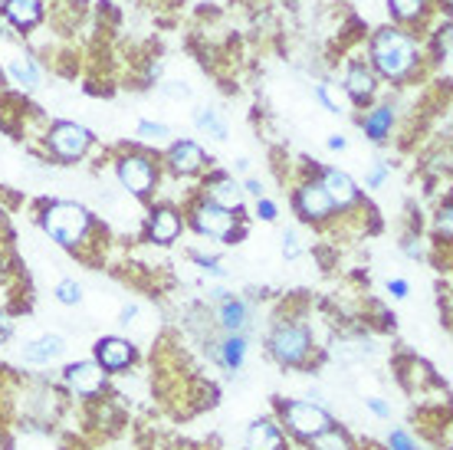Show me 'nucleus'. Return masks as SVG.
Masks as SVG:
<instances>
[{
	"mask_svg": "<svg viewBox=\"0 0 453 450\" xmlns=\"http://www.w3.org/2000/svg\"><path fill=\"white\" fill-rule=\"evenodd\" d=\"M276 411H280V424L296 440H303V444L335 424L329 411L322 405H316V401H276Z\"/></svg>",
	"mask_w": 453,
	"mask_h": 450,
	"instance_id": "nucleus-6",
	"label": "nucleus"
},
{
	"mask_svg": "<svg viewBox=\"0 0 453 450\" xmlns=\"http://www.w3.org/2000/svg\"><path fill=\"white\" fill-rule=\"evenodd\" d=\"M135 315H138V306L135 303L125 306V309H122V319H119V322H122V326H128V322H135Z\"/></svg>",
	"mask_w": 453,
	"mask_h": 450,
	"instance_id": "nucleus-39",
	"label": "nucleus"
},
{
	"mask_svg": "<svg viewBox=\"0 0 453 450\" xmlns=\"http://www.w3.org/2000/svg\"><path fill=\"white\" fill-rule=\"evenodd\" d=\"M194 125H197L201 132H207L214 142H224V138H226V122L220 119V112H217V109H207V105H204V109H197V112H194Z\"/></svg>",
	"mask_w": 453,
	"mask_h": 450,
	"instance_id": "nucleus-24",
	"label": "nucleus"
},
{
	"mask_svg": "<svg viewBox=\"0 0 453 450\" xmlns=\"http://www.w3.org/2000/svg\"><path fill=\"white\" fill-rule=\"evenodd\" d=\"M201 198L217 204V207H224V211L243 214V188H240L230 175H224V171H217V175L204 178V184H201Z\"/></svg>",
	"mask_w": 453,
	"mask_h": 450,
	"instance_id": "nucleus-13",
	"label": "nucleus"
},
{
	"mask_svg": "<svg viewBox=\"0 0 453 450\" xmlns=\"http://www.w3.org/2000/svg\"><path fill=\"white\" fill-rule=\"evenodd\" d=\"M397 23H418L427 13V0H388Z\"/></svg>",
	"mask_w": 453,
	"mask_h": 450,
	"instance_id": "nucleus-25",
	"label": "nucleus"
},
{
	"mask_svg": "<svg viewBox=\"0 0 453 450\" xmlns=\"http://www.w3.org/2000/svg\"><path fill=\"white\" fill-rule=\"evenodd\" d=\"M388 450H420L418 440L411 438L404 428H395L391 434H388Z\"/></svg>",
	"mask_w": 453,
	"mask_h": 450,
	"instance_id": "nucleus-29",
	"label": "nucleus"
},
{
	"mask_svg": "<svg viewBox=\"0 0 453 450\" xmlns=\"http://www.w3.org/2000/svg\"><path fill=\"white\" fill-rule=\"evenodd\" d=\"M345 145H349V142H345L342 136H332V138H329V148H332V151H342Z\"/></svg>",
	"mask_w": 453,
	"mask_h": 450,
	"instance_id": "nucleus-41",
	"label": "nucleus"
},
{
	"mask_svg": "<svg viewBox=\"0 0 453 450\" xmlns=\"http://www.w3.org/2000/svg\"><path fill=\"white\" fill-rule=\"evenodd\" d=\"M316 96L329 112H335V115L349 112V96H345V89H342L339 82H319Z\"/></svg>",
	"mask_w": 453,
	"mask_h": 450,
	"instance_id": "nucleus-23",
	"label": "nucleus"
},
{
	"mask_svg": "<svg viewBox=\"0 0 453 450\" xmlns=\"http://www.w3.org/2000/svg\"><path fill=\"white\" fill-rule=\"evenodd\" d=\"M243 191L253 194V198H263V181L260 178H250L247 184H243Z\"/></svg>",
	"mask_w": 453,
	"mask_h": 450,
	"instance_id": "nucleus-38",
	"label": "nucleus"
},
{
	"mask_svg": "<svg viewBox=\"0 0 453 450\" xmlns=\"http://www.w3.org/2000/svg\"><path fill=\"white\" fill-rule=\"evenodd\" d=\"M368 411H372L374 417H381V421L391 417V405H388L385 398H368Z\"/></svg>",
	"mask_w": 453,
	"mask_h": 450,
	"instance_id": "nucleus-36",
	"label": "nucleus"
},
{
	"mask_svg": "<svg viewBox=\"0 0 453 450\" xmlns=\"http://www.w3.org/2000/svg\"><path fill=\"white\" fill-rule=\"evenodd\" d=\"M388 293L395 296V299H404V296L411 293L408 280H401V276H395V280H388Z\"/></svg>",
	"mask_w": 453,
	"mask_h": 450,
	"instance_id": "nucleus-37",
	"label": "nucleus"
},
{
	"mask_svg": "<svg viewBox=\"0 0 453 450\" xmlns=\"http://www.w3.org/2000/svg\"><path fill=\"white\" fill-rule=\"evenodd\" d=\"M92 361H96L105 375H119L135 361V345L122 336H105L92 345Z\"/></svg>",
	"mask_w": 453,
	"mask_h": 450,
	"instance_id": "nucleus-10",
	"label": "nucleus"
},
{
	"mask_svg": "<svg viewBox=\"0 0 453 450\" xmlns=\"http://www.w3.org/2000/svg\"><path fill=\"white\" fill-rule=\"evenodd\" d=\"M63 352H66L63 336L46 332V336H40V338H34V342H27V345H23V361H27V365H50V361H57Z\"/></svg>",
	"mask_w": 453,
	"mask_h": 450,
	"instance_id": "nucleus-19",
	"label": "nucleus"
},
{
	"mask_svg": "<svg viewBox=\"0 0 453 450\" xmlns=\"http://www.w3.org/2000/svg\"><path fill=\"white\" fill-rule=\"evenodd\" d=\"M283 253L289 260H296L299 253H303V247H299V234H296V230H286L283 234Z\"/></svg>",
	"mask_w": 453,
	"mask_h": 450,
	"instance_id": "nucleus-33",
	"label": "nucleus"
},
{
	"mask_svg": "<svg viewBox=\"0 0 453 450\" xmlns=\"http://www.w3.org/2000/svg\"><path fill=\"white\" fill-rule=\"evenodd\" d=\"M293 207H296V214L312 227H326L339 217L329 201V194H326V188L319 184V178L299 181V188L293 191Z\"/></svg>",
	"mask_w": 453,
	"mask_h": 450,
	"instance_id": "nucleus-8",
	"label": "nucleus"
},
{
	"mask_svg": "<svg viewBox=\"0 0 453 450\" xmlns=\"http://www.w3.org/2000/svg\"><path fill=\"white\" fill-rule=\"evenodd\" d=\"M4 17L17 30H30L36 23H43V4L40 0H4Z\"/></svg>",
	"mask_w": 453,
	"mask_h": 450,
	"instance_id": "nucleus-21",
	"label": "nucleus"
},
{
	"mask_svg": "<svg viewBox=\"0 0 453 450\" xmlns=\"http://www.w3.org/2000/svg\"><path fill=\"white\" fill-rule=\"evenodd\" d=\"M191 227L201 237H211V240H220V244H240V237H247V221L243 214H234V211H224L217 204L197 198L191 204Z\"/></svg>",
	"mask_w": 453,
	"mask_h": 450,
	"instance_id": "nucleus-4",
	"label": "nucleus"
},
{
	"mask_svg": "<svg viewBox=\"0 0 453 450\" xmlns=\"http://www.w3.org/2000/svg\"><path fill=\"white\" fill-rule=\"evenodd\" d=\"M11 332H13V326H11V319L0 313V342H7L11 338Z\"/></svg>",
	"mask_w": 453,
	"mask_h": 450,
	"instance_id": "nucleus-40",
	"label": "nucleus"
},
{
	"mask_svg": "<svg viewBox=\"0 0 453 450\" xmlns=\"http://www.w3.org/2000/svg\"><path fill=\"white\" fill-rule=\"evenodd\" d=\"M368 59H372V73H378L388 82H408L418 76L424 53H420L418 36L401 30V27H385L372 36L368 46Z\"/></svg>",
	"mask_w": 453,
	"mask_h": 450,
	"instance_id": "nucleus-1",
	"label": "nucleus"
},
{
	"mask_svg": "<svg viewBox=\"0 0 453 450\" xmlns=\"http://www.w3.org/2000/svg\"><path fill=\"white\" fill-rule=\"evenodd\" d=\"M191 260H194V263H197V267H201L204 273H211V276H220V280L226 276V270L220 267V263H217L214 257H204V253H197V250H191Z\"/></svg>",
	"mask_w": 453,
	"mask_h": 450,
	"instance_id": "nucleus-31",
	"label": "nucleus"
},
{
	"mask_svg": "<svg viewBox=\"0 0 453 450\" xmlns=\"http://www.w3.org/2000/svg\"><path fill=\"white\" fill-rule=\"evenodd\" d=\"M11 76L17 86H23V89H34L36 82H40V76H36V66H34V59L30 57H13L11 59Z\"/></svg>",
	"mask_w": 453,
	"mask_h": 450,
	"instance_id": "nucleus-26",
	"label": "nucleus"
},
{
	"mask_svg": "<svg viewBox=\"0 0 453 450\" xmlns=\"http://www.w3.org/2000/svg\"><path fill=\"white\" fill-rule=\"evenodd\" d=\"M309 450H358L355 447V440H351V434L345 428H335L332 424L329 431H322V434H316L312 440H306Z\"/></svg>",
	"mask_w": 453,
	"mask_h": 450,
	"instance_id": "nucleus-22",
	"label": "nucleus"
},
{
	"mask_svg": "<svg viewBox=\"0 0 453 450\" xmlns=\"http://www.w3.org/2000/svg\"><path fill=\"white\" fill-rule=\"evenodd\" d=\"M395 109H391V102H381V105H372L368 112L362 115V128L365 136L372 138V142H388L391 138V128H395Z\"/></svg>",
	"mask_w": 453,
	"mask_h": 450,
	"instance_id": "nucleus-20",
	"label": "nucleus"
},
{
	"mask_svg": "<svg viewBox=\"0 0 453 450\" xmlns=\"http://www.w3.org/2000/svg\"><path fill=\"white\" fill-rule=\"evenodd\" d=\"M161 92L171 96V99H188V96H191V89H188L184 82H174V79H171V82H161Z\"/></svg>",
	"mask_w": 453,
	"mask_h": 450,
	"instance_id": "nucleus-34",
	"label": "nucleus"
},
{
	"mask_svg": "<svg viewBox=\"0 0 453 450\" xmlns=\"http://www.w3.org/2000/svg\"><path fill=\"white\" fill-rule=\"evenodd\" d=\"M40 224L59 247H69L82 253V247L89 244V237L96 234V217L89 207H82L76 201H46L40 211Z\"/></svg>",
	"mask_w": 453,
	"mask_h": 450,
	"instance_id": "nucleus-2",
	"label": "nucleus"
},
{
	"mask_svg": "<svg viewBox=\"0 0 453 450\" xmlns=\"http://www.w3.org/2000/svg\"><path fill=\"white\" fill-rule=\"evenodd\" d=\"M46 151L57 158V161H66V165H73V161H80L86 151L92 148V142H96V136H92L86 125H76V122H53L50 128H46Z\"/></svg>",
	"mask_w": 453,
	"mask_h": 450,
	"instance_id": "nucleus-7",
	"label": "nucleus"
},
{
	"mask_svg": "<svg viewBox=\"0 0 453 450\" xmlns=\"http://www.w3.org/2000/svg\"><path fill=\"white\" fill-rule=\"evenodd\" d=\"M266 349L283 369H306L316 355V336L299 319H280L266 336Z\"/></svg>",
	"mask_w": 453,
	"mask_h": 450,
	"instance_id": "nucleus-3",
	"label": "nucleus"
},
{
	"mask_svg": "<svg viewBox=\"0 0 453 450\" xmlns=\"http://www.w3.org/2000/svg\"><path fill=\"white\" fill-rule=\"evenodd\" d=\"M184 230V214L171 204H161V207H151L145 217V237L158 247H168L174 244Z\"/></svg>",
	"mask_w": 453,
	"mask_h": 450,
	"instance_id": "nucleus-12",
	"label": "nucleus"
},
{
	"mask_svg": "<svg viewBox=\"0 0 453 450\" xmlns=\"http://www.w3.org/2000/svg\"><path fill=\"white\" fill-rule=\"evenodd\" d=\"M257 217H260V221H266V224H270V221H276V204H273L270 198H257Z\"/></svg>",
	"mask_w": 453,
	"mask_h": 450,
	"instance_id": "nucleus-35",
	"label": "nucleus"
},
{
	"mask_svg": "<svg viewBox=\"0 0 453 450\" xmlns=\"http://www.w3.org/2000/svg\"><path fill=\"white\" fill-rule=\"evenodd\" d=\"M250 319H253V313H250V303L247 299H240V296H226V299H220L217 303V322H220V329L224 332H247Z\"/></svg>",
	"mask_w": 453,
	"mask_h": 450,
	"instance_id": "nucleus-18",
	"label": "nucleus"
},
{
	"mask_svg": "<svg viewBox=\"0 0 453 450\" xmlns=\"http://www.w3.org/2000/svg\"><path fill=\"white\" fill-rule=\"evenodd\" d=\"M342 89H345L349 102H355V105H365V102H372L374 92H378V79H374L372 66H368V63H351V66L345 69Z\"/></svg>",
	"mask_w": 453,
	"mask_h": 450,
	"instance_id": "nucleus-16",
	"label": "nucleus"
},
{
	"mask_svg": "<svg viewBox=\"0 0 453 450\" xmlns=\"http://www.w3.org/2000/svg\"><path fill=\"white\" fill-rule=\"evenodd\" d=\"M115 178L122 184L125 194H132L138 201H148L151 194L158 191V161H151L145 151H125L115 158Z\"/></svg>",
	"mask_w": 453,
	"mask_h": 450,
	"instance_id": "nucleus-5",
	"label": "nucleus"
},
{
	"mask_svg": "<svg viewBox=\"0 0 453 450\" xmlns=\"http://www.w3.org/2000/svg\"><path fill=\"white\" fill-rule=\"evenodd\" d=\"M57 299L63 306H80L82 303V286L76 280H59L57 283Z\"/></svg>",
	"mask_w": 453,
	"mask_h": 450,
	"instance_id": "nucleus-27",
	"label": "nucleus"
},
{
	"mask_svg": "<svg viewBox=\"0 0 453 450\" xmlns=\"http://www.w3.org/2000/svg\"><path fill=\"white\" fill-rule=\"evenodd\" d=\"M450 198H447V201L441 204V207H437V234L443 237V244H447V240H450Z\"/></svg>",
	"mask_w": 453,
	"mask_h": 450,
	"instance_id": "nucleus-32",
	"label": "nucleus"
},
{
	"mask_svg": "<svg viewBox=\"0 0 453 450\" xmlns=\"http://www.w3.org/2000/svg\"><path fill=\"white\" fill-rule=\"evenodd\" d=\"M138 136L148 138V142H165V138H171V125L165 122H138Z\"/></svg>",
	"mask_w": 453,
	"mask_h": 450,
	"instance_id": "nucleus-28",
	"label": "nucleus"
},
{
	"mask_svg": "<svg viewBox=\"0 0 453 450\" xmlns=\"http://www.w3.org/2000/svg\"><path fill=\"white\" fill-rule=\"evenodd\" d=\"M388 175H391V161H372V168L365 175V184H368V188H381Z\"/></svg>",
	"mask_w": 453,
	"mask_h": 450,
	"instance_id": "nucleus-30",
	"label": "nucleus"
},
{
	"mask_svg": "<svg viewBox=\"0 0 453 450\" xmlns=\"http://www.w3.org/2000/svg\"><path fill=\"white\" fill-rule=\"evenodd\" d=\"M63 382H66V388L76 394V398L96 401V398L105 392L109 375H105L92 359H86V361H73V365H66V369H63Z\"/></svg>",
	"mask_w": 453,
	"mask_h": 450,
	"instance_id": "nucleus-9",
	"label": "nucleus"
},
{
	"mask_svg": "<svg viewBox=\"0 0 453 450\" xmlns=\"http://www.w3.org/2000/svg\"><path fill=\"white\" fill-rule=\"evenodd\" d=\"M243 450H289V444H286V434L276 421L260 417L247 428V447Z\"/></svg>",
	"mask_w": 453,
	"mask_h": 450,
	"instance_id": "nucleus-17",
	"label": "nucleus"
},
{
	"mask_svg": "<svg viewBox=\"0 0 453 450\" xmlns=\"http://www.w3.org/2000/svg\"><path fill=\"white\" fill-rule=\"evenodd\" d=\"M0 217H4V207H0Z\"/></svg>",
	"mask_w": 453,
	"mask_h": 450,
	"instance_id": "nucleus-42",
	"label": "nucleus"
},
{
	"mask_svg": "<svg viewBox=\"0 0 453 450\" xmlns=\"http://www.w3.org/2000/svg\"><path fill=\"white\" fill-rule=\"evenodd\" d=\"M168 168L174 171V175H181V178H191V175H197V171L207 165V155L204 148L197 145V142H191V138H181V142H171L168 148Z\"/></svg>",
	"mask_w": 453,
	"mask_h": 450,
	"instance_id": "nucleus-15",
	"label": "nucleus"
},
{
	"mask_svg": "<svg viewBox=\"0 0 453 450\" xmlns=\"http://www.w3.org/2000/svg\"><path fill=\"white\" fill-rule=\"evenodd\" d=\"M319 184L326 188L329 194L332 207H335V214L342 211H355V207H362V191H358V184L339 168H322L319 171Z\"/></svg>",
	"mask_w": 453,
	"mask_h": 450,
	"instance_id": "nucleus-11",
	"label": "nucleus"
},
{
	"mask_svg": "<svg viewBox=\"0 0 453 450\" xmlns=\"http://www.w3.org/2000/svg\"><path fill=\"white\" fill-rule=\"evenodd\" d=\"M250 338L243 332H224V336L211 342V359L224 369V372H240L243 361H247Z\"/></svg>",
	"mask_w": 453,
	"mask_h": 450,
	"instance_id": "nucleus-14",
	"label": "nucleus"
}]
</instances>
